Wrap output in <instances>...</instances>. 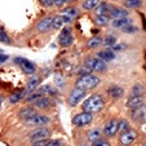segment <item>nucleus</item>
<instances>
[{"label":"nucleus","instance_id":"f257e3e1","mask_svg":"<svg viewBox=\"0 0 146 146\" xmlns=\"http://www.w3.org/2000/svg\"><path fill=\"white\" fill-rule=\"evenodd\" d=\"M82 108L84 113H91V114L97 113V111H100L104 108V98H102L101 94H93L87 101L83 102Z\"/></svg>","mask_w":146,"mask_h":146},{"label":"nucleus","instance_id":"f03ea898","mask_svg":"<svg viewBox=\"0 0 146 146\" xmlns=\"http://www.w3.org/2000/svg\"><path fill=\"white\" fill-rule=\"evenodd\" d=\"M100 84V79L93 74H88L84 75V76H80L76 80V88H82V89H91L94 88Z\"/></svg>","mask_w":146,"mask_h":146},{"label":"nucleus","instance_id":"7ed1b4c3","mask_svg":"<svg viewBox=\"0 0 146 146\" xmlns=\"http://www.w3.org/2000/svg\"><path fill=\"white\" fill-rule=\"evenodd\" d=\"M86 67H88L91 71H105L106 70V64L98 57H88L84 61Z\"/></svg>","mask_w":146,"mask_h":146},{"label":"nucleus","instance_id":"20e7f679","mask_svg":"<svg viewBox=\"0 0 146 146\" xmlns=\"http://www.w3.org/2000/svg\"><path fill=\"white\" fill-rule=\"evenodd\" d=\"M14 62H16L17 65H18L21 69H22V71L25 72V74H34L36 70V66L34 62H31L30 60H27V58H23V57H16L14 58Z\"/></svg>","mask_w":146,"mask_h":146},{"label":"nucleus","instance_id":"39448f33","mask_svg":"<svg viewBox=\"0 0 146 146\" xmlns=\"http://www.w3.org/2000/svg\"><path fill=\"white\" fill-rule=\"evenodd\" d=\"M86 97V91L82 88H74L69 96V105L76 106L83 98Z\"/></svg>","mask_w":146,"mask_h":146},{"label":"nucleus","instance_id":"423d86ee","mask_svg":"<svg viewBox=\"0 0 146 146\" xmlns=\"http://www.w3.org/2000/svg\"><path fill=\"white\" fill-rule=\"evenodd\" d=\"M50 136V131L48 129V128H44V127H41V128H38V129L33 131V132L29 135V137H30L31 141H39V140H45V138H48Z\"/></svg>","mask_w":146,"mask_h":146},{"label":"nucleus","instance_id":"0eeeda50","mask_svg":"<svg viewBox=\"0 0 146 146\" xmlns=\"http://www.w3.org/2000/svg\"><path fill=\"white\" fill-rule=\"evenodd\" d=\"M93 120V115L91 113H82V114H78L72 118V124L75 125H86V124H89L91 121Z\"/></svg>","mask_w":146,"mask_h":146},{"label":"nucleus","instance_id":"6e6552de","mask_svg":"<svg viewBox=\"0 0 146 146\" xmlns=\"http://www.w3.org/2000/svg\"><path fill=\"white\" fill-rule=\"evenodd\" d=\"M48 123H49V118L45 115H41V114H36L33 118L26 120L27 125H45V124H48Z\"/></svg>","mask_w":146,"mask_h":146},{"label":"nucleus","instance_id":"1a4fd4ad","mask_svg":"<svg viewBox=\"0 0 146 146\" xmlns=\"http://www.w3.org/2000/svg\"><path fill=\"white\" fill-rule=\"evenodd\" d=\"M118 129H119V121L113 119V120H110L105 125V128H104V135L108 136V137H114V136L116 135V132H118Z\"/></svg>","mask_w":146,"mask_h":146},{"label":"nucleus","instance_id":"9d476101","mask_svg":"<svg viewBox=\"0 0 146 146\" xmlns=\"http://www.w3.org/2000/svg\"><path fill=\"white\" fill-rule=\"evenodd\" d=\"M72 41H74V38H72L71 33H70V29L69 27L64 29L60 35V44L62 47H69V45L72 44Z\"/></svg>","mask_w":146,"mask_h":146},{"label":"nucleus","instance_id":"9b49d317","mask_svg":"<svg viewBox=\"0 0 146 146\" xmlns=\"http://www.w3.org/2000/svg\"><path fill=\"white\" fill-rule=\"evenodd\" d=\"M127 106L132 110H136V109H142L143 106V97L142 96H133L131 94V97L127 101Z\"/></svg>","mask_w":146,"mask_h":146},{"label":"nucleus","instance_id":"f8f14e48","mask_svg":"<svg viewBox=\"0 0 146 146\" xmlns=\"http://www.w3.org/2000/svg\"><path fill=\"white\" fill-rule=\"evenodd\" d=\"M136 132L135 131H127V132H124V133H121V136H120V143L123 146H128V145H131V143L133 142V141L136 140Z\"/></svg>","mask_w":146,"mask_h":146},{"label":"nucleus","instance_id":"ddd939ff","mask_svg":"<svg viewBox=\"0 0 146 146\" xmlns=\"http://www.w3.org/2000/svg\"><path fill=\"white\" fill-rule=\"evenodd\" d=\"M78 14H79V12H78L76 8H67V9H65V11H62L61 16L64 17L65 23H70Z\"/></svg>","mask_w":146,"mask_h":146},{"label":"nucleus","instance_id":"4468645a","mask_svg":"<svg viewBox=\"0 0 146 146\" xmlns=\"http://www.w3.org/2000/svg\"><path fill=\"white\" fill-rule=\"evenodd\" d=\"M52 23H53V18L52 17H47V18L41 19L40 22L38 23L36 29H38V31H40V33H44V31H48L52 29Z\"/></svg>","mask_w":146,"mask_h":146},{"label":"nucleus","instance_id":"2eb2a0df","mask_svg":"<svg viewBox=\"0 0 146 146\" xmlns=\"http://www.w3.org/2000/svg\"><path fill=\"white\" fill-rule=\"evenodd\" d=\"M108 94L111 97V98H120V97L124 94V91H123L121 87L116 86V84H113V86L109 87Z\"/></svg>","mask_w":146,"mask_h":146},{"label":"nucleus","instance_id":"dca6fc26","mask_svg":"<svg viewBox=\"0 0 146 146\" xmlns=\"http://www.w3.org/2000/svg\"><path fill=\"white\" fill-rule=\"evenodd\" d=\"M115 8V7H113L111 4L109 3H101L98 7H97V16H108V14L111 13V11Z\"/></svg>","mask_w":146,"mask_h":146},{"label":"nucleus","instance_id":"f3484780","mask_svg":"<svg viewBox=\"0 0 146 146\" xmlns=\"http://www.w3.org/2000/svg\"><path fill=\"white\" fill-rule=\"evenodd\" d=\"M34 105H35V108L38 109H48L50 105H52V102H50V100L48 98V97L45 96H41L40 98H38L36 101H34Z\"/></svg>","mask_w":146,"mask_h":146},{"label":"nucleus","instance_id":"a211bd4d","mask_svg":"<svg viewBox=\"0 0 146 146\" xmlns=\"http://www.w3.org/2000/svg\"><path fill=\"white\" fill-rule=\"evenodd\" d=\"M97 57L100 60H102L104 62H109V61H113L115 58V53L113 50H101V52H98Z\"/></svg>","mask_w":146,"mask_h":146},{"label":"nucleus","instance_id":"6ab92c4d","mask_svg":"<svg viewBox=\"0 0 146 146\" xmlns=\"http://www.w3.org/2000/svg\"><path fill=\"white\" fill-rule=\"evenodd\" d=\"M36 114L38 113H36V110L34 108H25V109H22V110L19 111V118L27 120V119L33 118V116L36 115Z\"/></svg>","mask_w":146,"mask_h":146},{"label":"nucleus","instance_id":"aec40b11","mask_svg":"<svg viewBox=\"0 0 146 146\" xmlns=\"http://www.w3.org/2000/svg\"><path fill=\"white\" fill-rule=\"evenodd\" d=\"M110 16L113 17V19H118V18H127L128 17V12L123 8H114L111 11Z\"/></svg>","mask_w":146,"mask_h":146},{"label":"nucleus","instance_id":"412c9836","mask_svg":"<svg viewBox=\"0 0 146 146\" xmlns=\"http://www.w3.org/2000/svg\"><path fill=\"white\" fill-rule=\"evenodd\" d=\"M113 27H124V26L127 25H131V19L128 18H118V19H113V22H111Z\"/></svg>","mask_w":146,"mask_h":146},{"label":"nucleus","instance_id":"4be33fe9","mask_svg":"<svg viewBox=\"0 0 146 146\" xmlns=\"http://www.w3.org/2000/svg\"><path fill=\"white\" fill-rule=\"evenodd\" d=\"M38 92L43 96V94H56V89L53 88L52 86H49V84H45V86H43V87H40V88L38 89Z\"/></svg>","mask_w":146,"mask_h":146},{"label":"nucleus","instance_id":"5701e85b","mask_svg":"<svg viewBox=\"0 0 146 146\" xmlns=\"http://www.w3.org/2000/svg\"><path fill=\"white\" fill-rule=\"evenodd\" d=\"M100 5V0H86V1H83V8L84 9H94Z\"/></svg>","mask_w":146,"mask_h":146},{"label":"nucleus","instance_id":"b1692460","mask_svg":"<svg viewBox=\"0 0 146 146\" xmlns=\"http://www.w3.org/2000/svg\"><path fill=\"white\" fill-rule=\"evenodd\" d=\"M88 140L91 142H96V141L101 140V132L98 129H92L88 132Z\"/></svg>","mask_w":146,"mask_h":146},{"label":"nucleus","instance_id":"393cba45","mask_svg":"<svg viewBox=\"0 0 146 146\" xmlns=\"http://www.w3.org/2000/svg\"><path fill=\"white\" fill-rule=\"evenodd\" d=\"M64 25H65V19H64V17H62V16L53 17V23H52V27L53 29H61Z\"/></svg>","mask_w":146,"mask_h":146},{"label":"nucleus","instance_id":"a878e982","mask_svg":"<svg viewBox=\"0 0 146 146\" xmlns=\"http://www.w3.org/2000/svg\"><path fill=\"white\" fill-rule=\"evenodd\" d=\"M26 92H22V91H18V92H14L13 94H11V98H9V101H11V104H16V102L21 101V100L23 98V96H25Z\"/></svg>","mask_w":146,"mask_h":146},{"label":"nucleus","instance_id":"bb28decb","mask_svg":"<svg viewBox=\"0 0 146 146\" xmlns=\"http://www.w3.org/2000/svg\"><path fill=\"white\" fill-rule=\"evenodd\" d=\"M38 84H39V79H38V78H33V79L29 82V84H27V89H26V93H30V92H33L34 89L38 87Z\"/></svg>","mask_w":146,"mask_h":146},{"label":"nucleus","instance_id":"cd10ccee","mask_svg":"<svg viewBox=\"0 0 146 146\" xmlns=\"http://www.w3.org/2000/svg\"><path fill=\"white\" fill-rule=\"evenodd\" d=\"M101 43H102V39L98 38V36H94V38H92L88 40V47L89 48H97Z\"/></svg>","mask_w":146,"mask_h":146},{"label":"nucleus","instance_id":"c85d7f7f","mask_svg":"<svg viewBox=\"0 0 146 146\" xmlns=\"http://www.w3.org/2000/svg\"><path fill=\"white\" fill-rule=\"evenodd\" d=\"M115 44H116V39L113 35H108L104 39V45L105 47H114Z\"/></svg>","mask_w":146,"mask_h":146},{"label":"nucleus","instance_id":"c756f323","mask_svg":"<svg viewBox=\"0 0 146 146\" xmlns=\"http://www.w3.org/2000/svg\"><path fill=\"white\" fill-rule=\"evenodd\" d=\"M124 5L128 8H138L141 5V0H124Z\"/></svg>","mask_w":146,"mask_h":146},{"label":"nucleus","instance_id":"7c9ffc66","mask_svg":"<svg viewBox=\"0 0 146 146\" xmlns=\"http://www.w3.org/2000/svg\"><path fill=\"white\" fill-rule=\"evenodd\" d=\"M143 116H145V113L142 109H136L132 111V118L135 120H141V119H143Z\"/></svg>","mask_w":146,"mask_h":146},{"label":"nucleus","instance_id":"2f4dec72","mask_svg":"<svg viewBox=\"0 0 146 146\" xmlns=\"http://www.w3.org/2000/svg\"><path fill=\"white\" fill-rule=\"evenodd\" d=\"M143 87L141 86V84H135V86L132 87V94L133 96H142L143 93Z\"/></svg>","mask_w":146,"mask_h":146},{"label":"nucleus","instance_id":"473e14b6","mask_svg":"<svg viewBox=\"0 0 146 146\" xmlns=\"http://www.w3.org/2000/svg\"><path fill=\"white\" fill-rule=\"evenodd\" d=\"M54 83H56V86L58 87V88H62V87L65 86V79H64V76L61 74H57L54 76Z\"/></svg>","mask_w":146,"mask_h":146},{"label":"nucleus","instance_id":"72a5a7b5","mask_svg":"<svg viewBox=\"0 0 146 146\" xmlns=\"http://www.w3.org/2000/svg\"><path fill=\"white\" fill-rule=\"evenodd\" d=\"M118 131H120L121 133H124V132H127V131H129V123H128L127 120H121L120 123H119V129Z\"/></svg>","mask_w":146,"mask_h":146},{"label":"nucleus","instance_id":"f704fd0d","mask_svg":"<svg viewBox=\"0 0 146 146\" xmlns=\"http://www.w3.org/2000/svg\"><path fill=\"white\" fill-rule=\"evenodd\" d=\"M96 22L98 23L100 26H105V25H108V22H109V17L108 16H97Z\"/></svg>","mask_w":146,"mask_h":146},{"label":"nucleus","instance_id":"c9c22d12","mask_svg":"<svg viewBox=\"0 0 146 146\" xmlns=\"http://www.w3.org/2000/svg\"><path fill=\"white\" fill-rule=\"evenodd\" d=\"M41 97V94L39 93V92H33L31 94H29L27 97H26V101L27 102H34V101H36L38 98H40Z\"/></svg>","mask_w":146,"mask_h":146},{"label":"nucleus","instance_id":"e433bc0d","mask_svg":"<svg viewBox=\"0 0 146 146\" xmlns=\"http://www.w3.org/2000/svg\"><path fill=\"white\" fill-rule=\"evenodd\" d=\"M0 41H1V43H5V44H9V41H11L8 35H7V33L3 29H0Z\"/></svg>","mask_w":146,"mask_h":146},{"label":"nucleus","instance_id":"4c0bfd02","mask_svg":"<svg viewBox=\"0 0 146 146\" xmlns=\"http://www.w3.org/2000/svg\"><path fill=\"white\" fill-rule=\"evenodd\" d=\"M123 30H124V33H127V34H133V33H136V31H137V27H136V26H133L132 23H131V25L124 26Z\"/></svg>","mask_w":146,"mask_h":146},{"label":"nucleus","instance_id":"58836bf2","mask_svg":"<svg viewBox=\"0 0 146 146\" xmlns=\"http://www.w3.org/2000/svg\"><path fill=\"white\" fill-rule=\"evenodd\" d=\"M78 74H79L80 76H84V75L91 74V70H89L88 67H80V69L78 70Z\"/></svg>","mask_w":146,"mask_h":146},{"label":"nucleus","instance_id":"ea45409f","mask_svg":"<svg viewBox=\"0 0 146 146\" xmlns=\"http://www.w3.org/2000/svg\"><path fill=\"white\" fill-rule=\"evenodd\" d=\"M93 146H110V143L106 140H98L96 142H93Z\"/></svg>","mask_w":146,"mask_h":146},{"label":"nucleus","instance_id":"a19ab883","mask_svg":"<svg viewBox=\"0 0 146 146\" xmlns=\"http://www.w3.org/2000/svg\"><path fill=\"white\" fill-rule=\"evenodd\" d=\"M48 142H49V141H48L47 138H45V140H39V141H35L33 146H47Z\"/></svg>","mask_w":146,"mask_h":146},{"label":"nucleus","instance_id":"79ce46f5","mask_svg":"<svg viewBox=\"0 0 146 146\" xmlns=\"http://www.w3.org/2000/svg\"><path fill=\"white\" fill-rule=\"evenodd\" d=\"M47 146H62V141L61 140H52L48 142Z\"/></svg>","mask_w":146,"mask_h":146},{"label":"nucleus","instance_id":"37998d69","mask_svg":"<svg viewBox=\"0 0 146 146\" xmlns=\"http://www.w3.org/2000/svg\"><path fill=\"white\" fill-rule=\"evenodd\" d=\"M41 3L44 4L45 7H50L54 4V0H41Z\"/></svg>","mask_w":146,"mask_h":146},{"label":"nucleus","instance_id":"c03bdc74","mask_svg":"<svg viewBox=\"0 0 146 146\" xmlns=\"http://www.w3.org/2000/svg\"><path fill=\"white\" fill-rule=\"evenodd\" d=\"M7 60H8V56L3 54V53H0V64H3V62H5Z\"/></svg>","mask_w":146,"mask_h":146},{"label":"nucleus","instance_id":"a18cd8bd","mask_svg":"<svg viewBox=\"0 0 146 146\" xmlns=\"http://www.w3.org/2000/svg\"><path fill=\"white\" fill-rule=\"evenodd\" d=\"M65 3H67V0H54V4L56 5H62V4H65Z\"/></svg>","mask_w":146,"mask_h":146},{"label":"nucleus","instance_id":"49530a36","mask_svg":"<svg viewBox=\"0 0 146 146\" xmlns=\"http://www.w3.org/2000/svg\"><path fill=\"white\" fill-rule=\"evenodd\" d=\"M123 48H124V45L115 44V45H114V47H113V49H114V50H120V49H123Z\"/></svg>","mask_w":146,"mask_h":146},{"label":"nucleus","instance_id":"de8ad7c7","mask_svg":"<svg viewBox=\"0 0 146 146\" xmlns=\"http://www.w3.org/2000/svg\"><path fill=\"white\" fill-rule=\"evenodd\" d=\"M1 104H3V96H0V106H1Z\"/></svg>","mask_w":146,"mask_h":146},{"label":"nucleus","instance_id":"09e8293b","mask_svg":"<svg viewBox=\"0 0 146 146\" xmlns=\"http://www.w3.org/2000/svg\"><path fill=\"white\" fill-rule=\"evenodd\" d=\"M143 27H146V19H143Z\"/></svg>","mask_w":146,"mask_h":146},{"label":"nucleus","instance_id":"8fccbe9b","mask_svg":"<svg viewBox=\"0 0 146 146\" xmlns=\"http://www.w3.org/2000/svg\"><path fill=\"white\" fill-rule=\"evenodd\" d=\"M0 53H3V50H1V49H0Z\"/></svg>","mask_w":146,"mask_h":146}]
</instances>
